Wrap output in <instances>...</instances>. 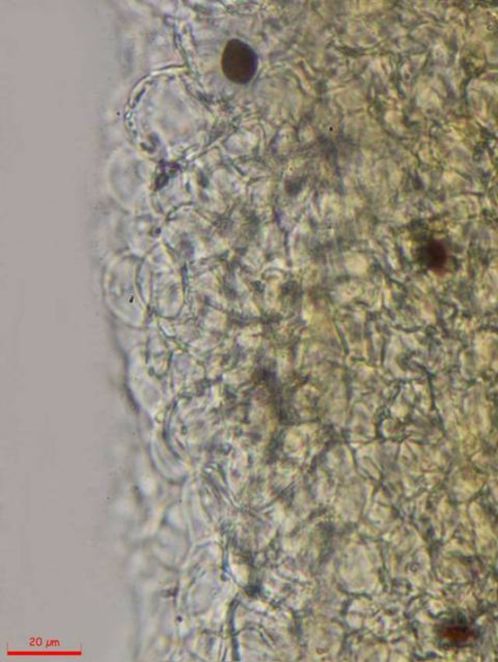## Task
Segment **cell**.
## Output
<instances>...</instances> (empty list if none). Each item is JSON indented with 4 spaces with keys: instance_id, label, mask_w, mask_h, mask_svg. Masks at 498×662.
I'll use <instances>...</instances> for the list:
<instances>
[{
    "instance_id": "1",
    "label": "cell",
    "mask_w": 498,
    "mask_h": 662,
    "mask_svg": "<svg viewBox=\"0 0 498 662\" xmlns=\"http://www.w3.org/2000/svg\"><path fill=\"white\" fill-rule=\"evenodd\" d=\"M222 71L228 80L246 84L258 71L259 57L252 46L239 39L228 40L221 57Z\"/></svg>"
},
{
    "instance_id": "3",
    "label": "cell",
    "mask_w": 498,
    "mask_h": 662,
    "mask_svg": "<svg viewBox=\"0 0 498 662\" xmlns=\"http://www.w3.org/2000/svg\"><path fill=\"white\" fill-rule=\"evenodd\" d=\"M419 260L423 266L433 271H442L448 268L449 256L446 249L439 242H428L419 249Z\"/></svg>"
},
{
    "instance_id": "2",
    "label": "cell",
    "mask_w": 498,
    "mask_h": 662,
    "mask_svg": "<svg viewBox=\"0 0 498 662\" xmlns=\"http://www.w3.org/2000/svg\"><path fill=\"white\" fill-rule=\"evenodd\" d=\"M436 639L446 649H462L476 643L480 631L466 613H449L437 625Z\"/></svg>"
}]
</instances>
